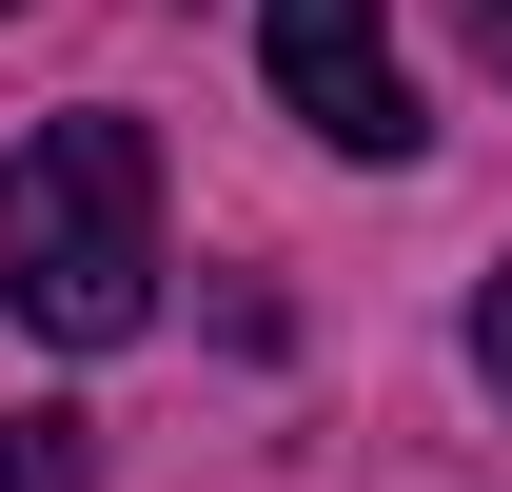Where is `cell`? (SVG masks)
Returning a JSON list of instances; mask_svg holds the SVG:
<instances>
[{"label":"cell","instance_id":"1","mask_svg":"<svg viewBox=\"0 0 512 492\" xmlns=\"http://www.w3.org/2000/svg\"><path fill=\"white\" fill-rule=\"evenodd\" d=\"M0 315L40 355H119L138 315H158V138L138 119L0 138Z\"/></svg>","mask_w":512,"mask_h":492},{"label":"cell","instance_id":"2","mask_svg":"<svg viewBox=\"0 0 512 492\" xmlns=\"http://www.w3.org/2000/svg\"><path fill=\"white\" fill-rule=\"evenodd\" d=\"M256 40H276V99L335 138V158H414V79H394V20L375 0H256Z\"/></svg>","mask_w":512,"mask_h":492},{"label":"cell","instance_id":"3","mask_svg":"<svg viewBox=\"0 0 512 492\" xmlns=\"http://www.w3.org/2000/svg\"><path fill=\"white\" fill-rule=\"evenodd\" d=\"M0 492H99V453H79V414H0Z\"/></svg>","mask_w":512,"mask_h":492},{"label":"cell","instance_id":"4","mask_svg":"<svg viewBox=\"0 0 512 492\" xmlns=\"http://www.w3.org/2000/svg\"><path fill=\"white\" fill-rule=\"evenodd\" d=\"M473 374H493V394H512V276H493V296H473Z\"/></svg>","mask_w":512,"mask_h":492},{"label":"cell","instance_id":"5","mask_svg":"<svg viewBox=\"0 0 512 492\" xmlns=\"http://www.w3.org/2000/svg\"><path fill=\"white\" fill-rule=\"evenodd\" d=\"M473 40H493V60H512V0H473Z\"/></svg>","mask_w":512,"mask_h":492}]
</instances>
